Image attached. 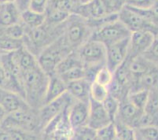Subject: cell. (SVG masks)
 <instances>
[{
  "label": "cell",
  "instance_id": "obj_1",
  "mask_svg": "<svg viewBox=\"0 0 158 140\" xmlns=\"http://www.w3.org/2000/svg\"><path fill=\"white\" fill-rule=\"evenodd\" d=\"M49 76L40 66L22 73V87L24 97L28 106L40 109L44 105Z\"/></svg>",
  "mask_w": 158,
  "mask_h": 140
},
{
  "label": "cell",
  "instance_id": "obj_2",
  "mask_svg": "<svg viewBox=\"0 0 158 140\" xmlns=\"http://www.w3.org/2000/svg\"><path fill=\"white\" fill-rule=\"evenodd\" d=\"M64 22L59 25H51L44 23L34 29H26V33L23 39L24 47L37 57L46 47L62 36Z\"/></svg>",
  "mask_w": 158,
  "mask_h": 140
},
{
  "label": "cell",
  "instance_id": "obj_3",
  "mask_svg": "<svg viewBox=\"0 0 158 140\" xmlns=\"http://www.w3.org/2000/svg\"><path fill=\"white\" fill-rule=\"evenodd\" d=\"M76 51L85 69L86 79L92 83L97 72L106 66V47L90 39Z\"/></svg>",
  "mask_w": 158,
  "mask_h": 140
},
{
  "label": "cell",
  "instance_id": "obj_4",
  "mask_svg": "<svg viewBox=\"0 0 158 140\" xmlns=\"http://www.w3.org/2000/svg\"><path fill=\"white\" fill-rule=\"evenodd\" d=\"M73 51L61 36L37 56L38 64L43 71L50 76L55 73L57 66Z\"/></svg>",
  "mask_w": 158,
  "mask_h": 140
},
{
  "label": "cell",
  "instance_id": "obj_5",
  "mask_svg": "<svg viewBox=\"0 0 158 140\" xmlns=\"http://www.w3.org/2000/svg\"><path fill=\"white\" fill-rule=\"evenodd\" d=\"M92 34L87 20L77 14H71L64 22L63 37L73 50H76L90 40Z\"/></svg>",
  "mask_w": 158,
  "mask_h": 140
},
{
  "label": "cell",
  "instance_id": "obj_6",
  "mask_svg": "<svg viewBox=\"0 0 158 140\" xmlns=\"http://www.w3.org/2000/svg\"><path fill=\"white\" fill-rule=\"evenodd\" d=\"M0 128L7 131L18 128L28 132L41 133L39 124L38 110L30 107L8 113L2 121Z\"/></svg>",
  "mask_w": 158,
  "mask_h": 140
},
{
  "label": "cell",
  "instance_id": "obj_7",
  "mask_svg": "<svg viewBox=\"0 0 158 140\" xmlns=\"http://www.w3.org/2000/svg\"><path fill=\"white\" fill-rule=\"evenodd\" d=\"M131 32L119 19L105 24L93 31L90 40L100 42L106 47L122 41L131 36Z\"/></svg>",
  "mask_w": 158,
  "mask_h": 140
},
{
  "label": "cell",
  "instance_id": "obj_8",
  "mask_svg": "<svg viewBox=\"0 0 158 140\" xmlns=\"http://www.w3.org/2000/svg\"><path fill=\"white\" fill-rule=\"evenodd\" d=\"M69 107L66 108L62 112L57 115L44 127L40 133V140L70 139L73 129L69 122Z\"/></svg>",
  "mask_w": 158,
  "mask_h": 140
},
{
  "label": "cell",
  "instance_id": "obj_9",
  "mask_svg": "<svg viewBox=\"0 0 158 140\" xmlns=\"http://www.w3.org/2000/svg\"><path fill=\"white\" fill-rule=\"evenodd\" d=\"M73 102L74 99L66 92L58 99L44 104L42 107L38 109V119L40 130L42 131L50 121L62 112Z\"/></svg>",
  "mask_w": 158,
  "mask_h": 140
},
{
  "label": "cell",
  "instance_id": "obj_10",
  "mask_svg": "<svg viewBox=\"0 0 158 140\" xmlns=\"http://www.w3.org/2000/svg\"><path fill=\"white\" fill-rule=\"evenodd\" d=\"M118 19L131 33L139 31H149L154 33L156 36L158 35V28L127 6L123 7L118 14Z\"/></svg>",
  "mask_w": 158,
  "mask_h": 140
},
{
  "label": "cell",
  "instance_id": "obj_11",
  "mask_svg": "<svg viewBox=\"0 0 158 140\" xmlns=\"http://www.w3.org/2000/svg\"><path fill=\"white\" fill-rule=\"evenodd\" d=\"M156 36L149 31H139L132 32L129 39L127 59H134L143 56L150 47Z\"/></svg>",
  "mask_w": 158,
  "mask_h": 140
},
{
  "label": "cell",
  "instance_id": "obj_12",
  "mask_svg": "<svg viewBox=\"0 0 158 140\" xmlns=\"http://www.w3.org/2000/svg\"><path fill=\"white\" fill-rule=\"evenodd\" d=\"M129 39L115 43L106 47V66L113 73L126 61L128 54Z\"/></svg>",
  "mask_w": 158,
  "mask_h": 140
},
{
  "label": "cell",
  "instance_id": "obj_13",
  "mask_svg": "<svg viewBox=\"0 0 158 140\" xmlns=\"http://www.w3.org/2000/svg\"><path fill=\"white\" fill-rule=\"evenodd\" d=\"M113 121L108 115L102 103L90 99L89 102V116L87 126L94 131L101 129Z\"/></svg>",
  "mask_w": 158,
  "mask_h": 140
},
{
  "label": "cell",
  "instance_id": "obj_14",
  "mask_svg": "<svg viewBox=\"0 0 158 140\" xmlns=\"http://www.w3.org/2000/svg\"><path fill=\"white\" fill-rule=\"evenodd\" d=\"M89 116V103L75 101L68 109V119L73 130L87 126Z\"/></svg>",
  "mask_w": 158,
  "mask_h": 140
},
{
  "label": "cell",
  "instance_id": "obj_15",
  "mask_svg": "<svg viewBox=\"0 0 158 140\" xmlns=\"http://www.w3.org/2000/svg\"><path fill=\"white\" fill-rule=\"evenodd\" d=\"M0 105L7 113L30 108L23 96L12 91L0 88Z\"/></svg>",
  "mask_w": 158,
  "mask_h": 140
},
{
  "label": "cell",
  "instance_id": "obj_16",
  "mask_svg": "<svg viewBox=\"0 0 158 140\" xmlns=\"http://www.w3.org/2000/svg\"><path fill=\"white\" fill-rule=\"evenodd\" d=\"M143 111L140 110L133 105L128 99L120 102L118 113L116 116L115 121H118L120 123L131 127L132 128H135L136 123L139 120L140 115Z\"/></svg>",
  "mask_w": 158,
  "mask_h": 140
},
{
  "label": "cell",
  "instance_id": "obj_17",
  "mask_svg": "<svg viewBox=\"0 0 158 140\" xmlns=\"http://www.w3.org/2000/svg\"><path fill=\"white\" fill-rule=\"evenodd\" d=\"M90 84L91 82L86 78L71 82L67 84V93L75 101L89 103L90 100Z\"/></svg>",
  "mask_w": 158,
  "mask_h": 140
},
{
  "label": "cell",
  "instance_id": "obj_18",
  "mask_svg": "<svg viewBox=\"0 0 158 140\" xmlns=\"http://www.w3.org/2000/svg\"><path fill=\"white\" fill-rule=\"evenodd\" d=\"M127 67L131 79V87L132 84L135 83L139 78H141L152 68L154 67L153 64L146 60L144 57L140 56L134 59H127Z\"/></svg>",
  "mask_w": 158,
  "mask_h": 140
},
{
  "label": "cell",
  "instance_id": "obj_19",
  "mask_svg": "<svg viewBox=\"0 0 158 140\" xmlns=\"http://www.w3.org/2000/svg\"><path fill=\"white\" fill-rule=\"evenodd\" d=\"M21 22V11L16 3L0 5V27L14 25Z\"/></svg>",
  "mask_w": 158,
  "mask_h": 140
},
{
  "label": "cell",
  "instance_id": "obj_20",
  "mask_svg": "<svg viewBox=\"0 0 158 140\" xmlns=\"http://www.w3.org/2000/svg\"><path fill=\"white\" fill-rule=\"evenodd\" d=\"M67 92V84L56 73L49 76L44 104L58 99Z\"/></svg>",
  "mask_w": 158,
  "mask_h": 140
},
{
  "label": "cell",
  "instance_id": "obj_21",
  "mask_svg": "<svg viewBox=\"0 0 158 140\" xmlns=\"http://www.w3.org/2000/svg\"><path fill=\"white\" fill-rule=\"evenodd\" d=\"M21 23L27 30L36 28L45 23V14L26 9L21 11Z\"/></svg>",
  "mask_w": 158,
  "mask_h": 140
},
{
  "label": "cell",
  "instance_id": "obj_22",
  "mask_svg": "<svg viewBox=\"0 0 158 140\" xmlns=\"http://www.w3.org/2000/svg\"><path fill=\"white\" fill-rule=\"evenodd\" d=\"M21 72L27 71L39 66L37 57L24 47L14 52Z\"/></svg>",
  "mask_w": 158,
  "mask_h": 140
},
{
  "label": "cell",
  "instance_id": "obj_23",
  "mask_svg": "<svg viewBox=\"0 0 158 140\" xmlns=\"http://www.w3.org/2000/svg\"><path fill=\"white\" fill-rule=\"evenodd\" d=\"M77 67H84V66L82 64L77 51L73 50L69 55L66 56L60 62V64L57 66L55 73L57 75L62 74V73L69 71L70 69Z\"/></svg>",
  "mask_w": 158,
  "mask_h": 140
},
{
  "label": "cell",
  "instance_id": "obj_24",
  "mask_svg": "<svg viewBox=\"0 0 158 140\" xmlns=\"http://www.w3.org/2000/svg\"><path fill=\"white\" fill-rule=\"evenodd\" d=\"M80 5V0H49L47 8L55 9L69 14H73Z\"/></svg>",
  "mask_w": 158,
  "mask_h": 140
},
{
  "label": "cell",
  "instance_id": "obj_25",
  "mask_svg": "<svg viewBox=\"0 0 158 140\" xmlns=\"http://www.w3.org/2000/svg\"><path fill=\"white\" fill-rule=\"evenodd\" d=\"M45 23L51 25H59L68 19L71 14L55 9L47 8L45 11Z\"/></svg>",
  "mask_w": 158,
  "mask_h": 140
},
{
  "label": "cell",
  "instance_id": "obj_26",
  "mask_svg": "<svg viewBox=\"0 0 158 140\" xmlns=\"http://www.w3.org/2000/svg\"><path fill=\"white\" fill-rule=\"evenodd\" d=\"M132 8V7H131ZM143 18L158 28V0H154L150 6L146 9L132 8Z\"/></svg>",
  "mask_w": 158,
  "mask_h": 140
},
{
  "label": "cell",
  "instance_id": "obj_27",
  "mask_svg": "<svg viewBox=\"0 0 158 140\" xmlns=\"http://www.w3.org/2000/svg\"><path fill=\"white\" fill-rule=\"evenodd\" d=\"M25 33H26V29L21 22L14 25L0 27V36H4L15 40H23Z\"/></svg>",
  "mask_w": 158,
  "mask_h": 140
},
{
  "label": "cell",
  "instance_id": "obj_28",
  "mask_svg": "<svg viewBox=\"0 0 158 140\" xmlns=\"http://www.w3.org/2000/svg\"><path fill=\"white\" fill-rule=\"evenodd\" d=\"M24 47L22 40H15L0 36V53H12Z\"/></svg>",
  "mask_w": 158,
  "mask_h": 140
},
{
  "label": "cell",
  "instance_id": "obj_29",
  "mask_svg": "<svg viewBox=\"0 0 158 140\" xmlns=\"http://www.w3.org/2000/svg\"><path fill=\"white\" fill-rule=\"evenodd\" d=\"M127 99L135 107L144 111L149 99V91L140 90L130 92Z\"/></svg>",
  "mask_w": 158,
  "mask_h": 140
},
{
  "label": "cell",
  "instance_id": "obj_30",
  "mask_svg": "<svg viewBox=\"0 0 158 140\" xmlns=\"http://www.w3.org/2000/svg\"><path fill=\"white\" fill-rule=\"evenodd\" d=\"M90 99L95 102L102 103L110 95L107 87L102 86L96 82L93 81L90 84Z\"/></svg>",
  "mask_w": 158,
  "mask_h": 140
},
{
  "label": "cell",
  "instance_id": "obj_31",
  "mask_svg": "<svg viewBox=\"0 0 158 140\" xmlns=\"http://www.w3.org/2000/svg\"><path fill=\"white\" fill-rule=\"evenodd\" d=\"M136 140H158V127H143L135 129Z\"/></svg>",
  "mask_w": 158,
  "mask_h": 140
},
{
  "label": "cell",
  "instance_id": "obj_32",
  "mask_svg": "<svg viewBox=\"0 0 158 140\" xmlns=\"http://www.w3.org/2000/svg\"><path fill=\"white\" fill-rule=\"evenodd\" d=\"M149 126L158 127V112L153 113L143 111L138 120L135 129Z\"/></svg>",
  "mask_w": 158,
  "mask_h": 140
},
{
  "label": "cell",
  "instance_id": "obj_33",
  "mask_svg": "<svg viewBox=\"0 0 158 140\" xmlns=\"http://www.w3.org/2000/svg\"><path fill=\"white\" fill-rule=\"evenodd\" d=\"M113 80V73L106 66H102L95 74L93 81L105 87H109Z\"/></svg>",
  "mask_w": 158,
  "mask_h": 140
},
{
  "label": "cell",
  "instance_id": "obj_34",
  "mask_svg": "<svg viewBox=\"0 0 158 140\" xmlns=\"http://www.w3.org/2000/svg\"><path fill=\"white\" fill-rule=\"evenodd\" d=\"M113 123L115 124V126H116V135H117V138L119 139L136 140L134 128L126 125H123L118 121H115Z\"/></svg>",
  "mask_w": 158,
  "mask_h": 140
},
{
  "label": "cell",
  "instance_id": "obj_35",
  "mask_svg": "<svg viewBox=\"0 0 158 140\" xmlns=\"http://www.w3.org/2000/svg\"><path fill=\"white\" fill-rule=\"evenodd\" d=\"M63 80V81L68 84L71 82L76 81V80H80L86 78L85 69L84 67H77L73 69H70L69 71L58 75Z\"/></svg>",
  "mask_w": 158,
  "mask_h": 140
},
{
  "label": "cell",
  "instance_id": "obj_36",
  "mask_svg": "<svg viewBox=\"0 0 158 140\" xmlns=\"http://www.w3.org/2000/svg\"><path fill=\"white\" fill-rule=\"evenodd\" d=\"M95 135L96 131L84 126L73 130L69 140H94Z\"/></svg>",
  "mask_w": 158,
  "mask_h": 140
},
{
  "label": "cell",
  "instance_id": "obj_37",
  "mask_svg": "<svg viewBox=\"0 0 158 140\" xmlns=\"http://www.w3.org/2000/svg\"><path fill=\"white\" fill-rule=\"evenodd\" d=\"M11 140H40V133L28 132L22 129L14 128L9 130Z\"/></svg>",
  "mask_w": 158,
  "mask_h": 140
},
{
  "label": "cell",
  "instance_id": "obj_38",
  "mask_svg": "<svg viewBox=\"0 0 158 140\" xmlns=\"http://www.w3.org/2000/svg\"><path fill=\"white\" fill-rule=\"evenodd\" d=\"M102 105L108 115L110 116V119L113 122H114L120 108V102L115 98L112 97L111 95H109L107 99L102 102Z\"/></svg>",
  "mask_w": 158,
  "mask_h": 140
},
{
  "label": "cell",
  "instance_id": "obj_39",
  "mask_svg": "<svg viewBox=\"0 0 158 140\" xmlns=\"http://www.w3.org/2000/svg\"><path fill=\"white\" fill-rule=\"evenodd\" d=\"M146 60L153 64L155 67L158 68V38L156 37L149 49L143 55Z\"/></svg>",
  "mask_w": 158,
  "mask_h": 140
},
{
  "label": "cell",
  "instance_id": "obj_40",
  "mask_svg": "<svg viewBox=\"0 0 158 140\" xmlns=\"http://www.w3.org/2000/svg\"><path fill=\"white\" fill-rule=\"evenodd\" d=\"M144 111L153 113L158 112V87L149 91V99Z\"/></svg>",
  "mask_w": 158,
  "mask_h": 140
},
{
  "label": "cell",
  "instance_id": "obj_41",
  "mask_svg": "<svg viewBox=\"0 0 158 140\" xmlns=\"http://www.w3.org/2000/svg\"><path fill=\"white\" fill-rule=\"evenodd\" d=\"M49 0H30L28 9L38 13H45Z\"/></svg>",
  "mask_w": 158,
  "mask_h": 140
},
{
  "label": "cell",
  "instance_id": "obj_42",
  "mask_svg": "<svg viewBox=\"0 0 158 140\" xmlns=\"http://www.w3.org/2000/svg\"><path fill=\"white\" fill-rule=\"evenodd\" d=\"M154 0H126V6L135 9L149 8Z\"/></svg>",
  "mask_w": 158,
  "mask_h": 140
},
{
  "label": "cell",
  "instance_id": "obj_43",
  "mask_svg": "<svg viewBox=\"0 0 158 140\" xmlns=\"http://www.w3.org/2000/svg\"><path fill=\"white\" fill-rule=\"evenodd\" d=\"M0 88L10 90L9 81H8V78H7V75L5 69H4V66L2 65L1 55H0Z\"/></svg>",
  "mask_w": 158,
  "mask_h": 140
},
{
  "label": "cell",
  "instance_id": "obj_44",
  "mask_svg": "<svg viewBox=\"0 0 158 140\" xmlns=\"http://www.w3.org/2000/svg\"><path fill=\"white\" fill-rule=\"evenodd\" d=\"M0 140H11L10 132L2 128H0Z\"/></svg>",
  "mask_w": 158,
  "mask_h": 140
},
{
  "label": "cell",
  "instance_id": "obj_45",
  "mask_svg": "<svg viewBox=\"0 0 158 140\" xmlns=\"http://www.w3.org/2000/svg\"><path fill=\"white\" fill-rule=\"evenodd\" d=\"M7 114H8V113L6 112V111L5 109H4V108L0 105V121H3L4 118L6 117Z\"/></svg>",
  "mask_w": 158,
  "mask_h": 140
},
{
  "label": "cell",
  "instance_id": "obj_46",
  "mask_svg": "<svg viewBox=\"0 0 158 140\" xmlns=\"http://www.w3.org/2000/svg\"><path fill=\"white\" fill-rule=\"evenodd\" d=\"M17 0H0V5L8 3H16Z\"/></svg>",
  "mask_w": 158,
  "mask_h": 140
},
{
  "label": "cell",
  "instance_id": "obj_47",
  "mask_svg": "<svg viewBox=\"0 0 158 140\" xmlns=\"http://www.w3.org/2000/svg\"><path fill=\"white\" fill-rule=\"evenodd\" d=\"M90 1H92V0H80V4H86L90 2Z\"/></svg>",
  "mask_w": 158,
  "mask_h": 140
},
{
  "label": "cell",
  "instance_id": "obj_48",
  "mask_svg": "<svg viewBox=\"0 0 158 140\" xmlns=\"http://www.w3.org/2000/svg\"><path fill=\"white\" fill-rule=\"evenodd\" d=\"M1 124H2V121H0V127H1Z\"/></svg>",
  "mask_w": 158,
  "mask_h": 140
},
{
  "label": "cell",
  "instance_id": "obj_49",
  "mask_svg": "<svg viewBox=\"0 0 158 140\" xmlns=\"http://www.w3.org/2000/svg\"><path fill=\"white\" fill-rule=\"evenodd\" d=\"M156 37H157V38H158V35H157V36H156Z\"/></svg>",
  "mask_w": 158,
  "mask_h": 140
}]
</instances>
